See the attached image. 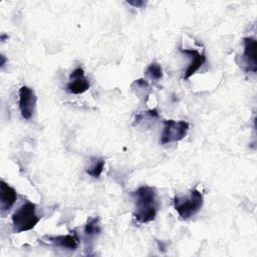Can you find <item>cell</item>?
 Instances as JSON below:
<instances>
[{
    "mask_svg": "<svg viewBox=\"0 0 257 257\" xmlns=\"http://www.w3.org/2000/svg\"><path fill=\"white\" fill-rule=\"evenodd\" d=\"M134 83L137 84L140 87H143V88H148L149 87V82L146 79H144V78H139Z\"/></svg>",
    "mask_w": 257,
    "mask_h": 257,
    "instance_id": "obj_15",
    "label": "cell"
},
{
    "mask_svg": "<svg viewBox=\"0 0 257 257\" xmlns=\"http://www.w3.org/2000/svg\"><path fill=\"white\" fill-rule=\"evenodd\" d=\"M17 200V193L14 188L10 187L4 181L0 183V208L1 212L4 213L9 211Z\"/></svg>",
    "mask_w": 257,
    "mask_h": 257,
    "instance_id": "obj_9",
    "label": "cell"
},
{
    "mask_svg": "<svg viewBox=\"0 0 257 257\" xmlns=\"http://www.w3.org/2000/svg\"><path fill=\"white\" fill-rule=\"evenodd\" d=\"M5 38H8V35L2 34V35H1V40H2V41H4V40H5Z\"/></svg>",
    "mask_w": 257,
    "mask_h": 257,
    "instance_id": "obj_17",
    "label": "cell"
},
{
    "mask_svg": "<svg viewBox=\"0 0 257 257\" xmlns=\"http://www.w3.org/2000/svg\"><path fill=\"white\" fill-rule=\"evenodd\" d=\"M146 75L153 80H159L163 77L162 66L158 62H152L145 71Z\"/></svg>",
    "mask_w": 257,
    "mask_h": 257,
    "instance_id": "obj_13",
    "label": "cell"
},
{
    "mask_svg": "<svg viewBox=\"0 0 257 257\" xmlns=\"http://www.w3.org/2000/svg\"><path fill=\"white\" fill-rule=\"evenodd\" d=\"M104 167V160L102 158H96L94 159V161L92 162L91 166L88 167L85 172L86 174H88L90 177L94 178V179H98L102 173Z\"/></svg>",
    "mask_w": 257,
    "mask_h": 257,
    "instance_id": "obj_12",
    "label": "cell"
},
{
    "mask_svg": "<svg viewBox=\"0 0 257 257\" xmlns=\"http://www.w3.org/2000/svg\"><path fill=\"white\" fill-rule=\"evenodd\" d=\"M189 131V123L185 120H165L164 128L161 134L160 144L168 145L183 140Z\"/></svg>",
    "mask_w": 257,
    "mask_h": 257,
    "instance_id": "obj_4",
    "label": "cell"
},
{
    "mask_svg": "<svg viewBox=\"0 0 257 257\" xmlns=\"http://www.w3.org/2000/svg\"><path fill=\"white\" fill-rule=\"evenodd\" d=\"M100 225H99V218L94 217L87 220L84 226V234L88 238H92L100 233Z\"/></svg>",
    "mask_w": 257,
    "mask_h": 257,
    "instance_id": "obj_11",
    "label": "cell"
},
{
    "mask_svg": "<svg viewBox=\"0 0 257 257\" xmlns=\"http://www.w3.org/2000/svg\"><path fill=\"white\" fill-rule=\"evenodd\" d=\"M37 97L32 88L23 85L19 89V109L25 119H30L34 113Z\"/></svg>",
    "mask_w": 257,
    "mask_h": 257,
    "instance_id": "obj_5",
    "label": "cell"
},
{
    "mask_svg": "<svg viewBox=\"0 0 257 257\" xmlns=\"http://www.w3.org/2000/svg\"><path fill=\"white\" fill-rule=\"evenodd\" d=\"M204 198L200 191L191 190L190 196H175L174 208L183 220H188L195 216L203 207Z\"/></svg>",
    "mask_w": 257,
    "mask_h": 257,
    "instance_id": "obj_2",
    "label": "cell"
},
{
    "mask_svg": "<svg viewBox=\"0 0 257 257\" xmlns=\"http://www.w3.org/2000/svg\"><path fill=\"white\" fill-rule=\"evenodd\" d=\"M90 87L88 78L84 75L81 67H76L69 75V81L66 84V90L69 93L80 94L85 92Z\"/></svg>",
    "mask_w": 257,
    "mask_h": 257,
    "instance_id": "obj_6",
    "label": "cell"
},
{
    "mask_svg": "<svg viewBox=\"0 0 257 257\" xmlns=\"http://www.w3.org/2000/svg\"><path fill=\"white\" fill-rule=\"evenodd\" d=\"M135 201L134 218L140 224H146L155 220L158 210L159 201L156 188L142 186L132 193Z\"/></svg>",
    "mask_w": 257,
    "mask_h": 257,
    "instance_id": "obj_1",
    "label": "cell"
},
{
    "mask_svg": "<svg viewBox=\"0 0 257 257\" xmlns=\"http://www.w3.org/2000/svg\"><path fill=\"white\" fill-rule=\"evenodd\" d=\"M180 51L183 54H186L188 57L191 58V61L185 71L184 74V79L187 80L188 78H190L193 74H195V72L205 63L206 61V56L204 54L199 53L197 50L195 49H180Z\"/></svg>",
    "mask_w": 257,
    "mask_h": 257,
    "instance_id": "obj_8",
    "label": "cell"
},
{
    "mask_svg": "<svg viewBox=\"0 0 257 257\" xmlns=\"http://www.w3.org/2000/svg\"><path fill=\"white\" fill-rule=\"evenodd\" d=\"M40 217L36 215L35 205L27 202L20 206L12 215V228L14 233H21L33 229L39 222Z\"/></svg>",
    "mask_w": 257,
    "mask_h": 257,
    "instance_id": "obj_3",
    "label": "cell"
},
{
    "mask_svg": "<svg viewBox=\"0 0 257 257\" xmlns=\"http://www.w3.org/2000/svg\"><path fill=\"white\" fill-rule=\"evenodd\" d=\"M47 240L62 249H67V250H75L78 246V236L77 234L73 231V234H68V235H61V236H47Z\"/></svg>",
    "mask_w": 257,
    "mask_h": 257,
    "instance_id": "obj_10",
    "label": "cell"
},
{
    "mask_svg": "<svg viewBox=\"0 0 257 257\" xmlns=\"http://www.w3.org/2000/svg\"><path fill=\"white\" fill-rule=\"evenodd\" d=\"M244 41V52L242 59L244 62V69L247 72H256L257 60H256V48L257 43L253 37H245Z\"/></svg>",
    "mask_w": 257,
    "mask_h": 257,
    "instance_id": "obj_7",
    "label": "cell"
},
{
    "mask_svg": "<svg viewBox=\"0 0 257 257\" xmlns=\"http://www.w3.org/2000/svg\"><path fill=\"white\" fill-rule=\"evenodd\" d=\"M127 4L134 6V7H137V8H142L144 6H146L147 2L144 1V0H134V1H126Z\"/></svg>",
    "mask_w": 257,
    "mask_h": 257,
    "instance_id": "obj_14",
    "label": "cell"
},
{
    "mask_svg": "<svg viewBox=\"0 0 257 257\" xmlns=\"http://www.w3.org/2000/svg\"><path fill=\"white\" fill-rule=\"evenodd\" d=\"M5 62H6V57L2 54L1 55V68H3V66L5 65Z\"/></svg>",
    "mask_w": 257,
    "mask_h": 257,
    "instance_id": "obj_16",
    "label": "cell"
}]
</instances>
